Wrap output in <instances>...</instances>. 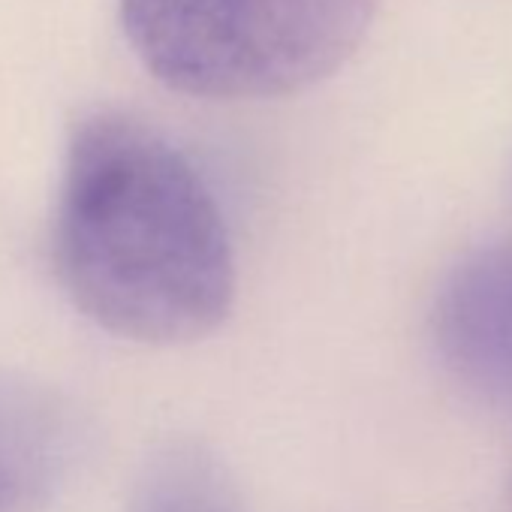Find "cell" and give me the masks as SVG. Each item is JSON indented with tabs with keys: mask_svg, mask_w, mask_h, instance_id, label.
<instances>
[{
	"mask_svg": "<svg viewBox=\"0 0 512 512\" xmlns=\"http://www.w3.org/2000/svg\"><path fill=\"white\" fill-rule=\"evenodd\" d=\"M52 253L70 302L133 344L199 341L235 302L211 187L178 145L124 112H91L70 130Z\"/></svg>",
	"mask_w": 512,
	"mask_h": 512,
	"instance_id": "1",
	"label": "cell"
},
{
	"mask_svg": "<svg viewBox=\"0 0 512 512\" xmlns=\"http://www.w3.org/2000/svg\"><path fill=\"white\" fill-rule=\"evenodd\" d=\"M380 0H118L121 31L166 88L202 100H275L335 76Z\"/></svg>",
	"mask_w": 512,
	"mask_h": 512,
	"instance_id": "2",
	"label": "cell"
},
{
	"mask_svg": "<svg viewBox=\"0 0 512 512\" xmlns=\"http://www.w3.org/2000/svg\"><path fill=\"white\" fill-rule=\"evenodd\" d=\"M434 344L467 392L512 410V247L479 250L449 275L434 305Z\"/></svg>",
	"mask_w": 512,
	"mask_h": 512,
	"instance_id": "3",
	"label": "cell"
},
{
	"mask_svg": "<svg viewBox=\"0 0 512 512\" xmlns=\"http://www.w3.org/2000/svg\"><path fill=\"white\" fill-rule=\"evenodd\" d=\"M82 455V422L55 392L0 374V512H46Z\"/></svg>",
	"mask_w": 512,
	"mask_h": 512,
	"instance_id": "4",
	"label": "cell"
},
{
	"mask_svg": "<svg viewBox=\"0 0 512 512\" xmlns=\"http://www.w3.org/2000/svg\"><path fill=\"white\" fill-rule=\"evenodd\" d=\"M127 512H241L223 467L193 443L157 449L136 476Z\"/></svg>",
	"mask_w": 512,
	"mask_h": 512,
	"instance_id": "5",
	"label": "cell"
}]
</instances>
